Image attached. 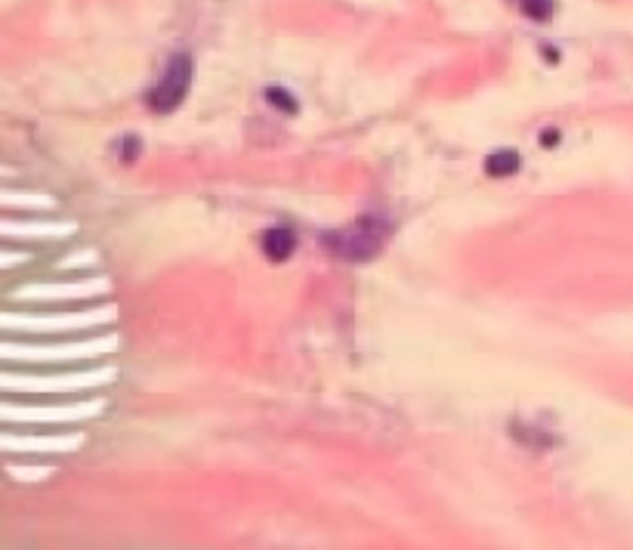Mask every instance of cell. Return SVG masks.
<instances>
[{
	"mask_svg": "<svg viewBox=\"0 0 633 550\" xmlns=\"http://www.w3.org/2000/svg\"><path fill=\"white\" fill-rule=\"evenodd\" d=\"M386 232H389V226L384 220H377V217H362L359 223L331 232L324 241H328V248L334 250L337 257H343V260H371V257L384 248Z\"/></svg>",
	"mask_w": 633,
	"mask_h": 550,
	"instance_id": "obj_1",
	"label": "cell"
},
{
	"mask_svg": "<svg viewBox=\"0 0 633 550\" xmlns=\"http://www.w3.org/2000/svg\"><path fill=\"white\" fill-rule=\"evenodd\" d=\"M189 84H192V59L185 53H176L174 59L167 62L164 75L149 93V109L158 111V115H167L174 111L176 105L185 100L189 93Z\"/></svg>",
	"mask_w": 633,
	"mask_h": 550,
	"instance_id": "obj_2",
	"label": "cell"
},
{
	"mask_svg": "<svg viewBox=\"0 0 633 550\" xmlns=\"http://www.w3.org/2000/svg\"><path fill=\"white\" fill-rule=\"evenodd\" d=\"M294 248H297V236L288 226H275V229H269L263 236V254L275 263L288 260V257L294 254Z\"/></svg>",
	"mask_w": 633,
	"mask_h": 550,
	"instance_id": "obj_3",
	"label": "cell"
},
{
	"mask_svg": "<svg viewBox=\"0 0 633 550\" xmlns=\"http://www.w3.org/2000/svg\"><path fill=\"white\" fill-rule=\"evenodd\" d=\"M485 171H489L491 176H510L519 171V155L513 149H501L494 152V155L485 158Z\"/></svg>",
	"mask_w": 633,
	"mask_h": 550,
	"instance_id": "obj_4",
	"label": "cell"
},
{
	"mask_svg": "<svg viewBox=\"0 0 633 550\" xmlns=\"http://www.w3.org/2000/svg\"><path fill=\"white\" fill-rule=\"evenodd\" d=\"M513 4L532 22H550V16H554V0H513Z\"/></svg>",
	"mask_w": 633,
	"mask_h": 550,
	"instance_id": "obj_5",
	"label": "cell"
},
{
	"mask_svg": "<svg viewBox=\"0 0 633 550\" xmlns=\"http://www.w3.org/2000/svg\"><path fill=\"white\" fill-rule=\"evenodd\" d=\"M266 100H269L272 105H279L281 111H288V115H290V111H297V100L290 93L281 90V87H272V90H266Z\"/></svg>",
	"mask_w": 633,
	"mask_h": 550,
	"instance_id": "obj_6",
	"label": "cell"
}]
</instances>
